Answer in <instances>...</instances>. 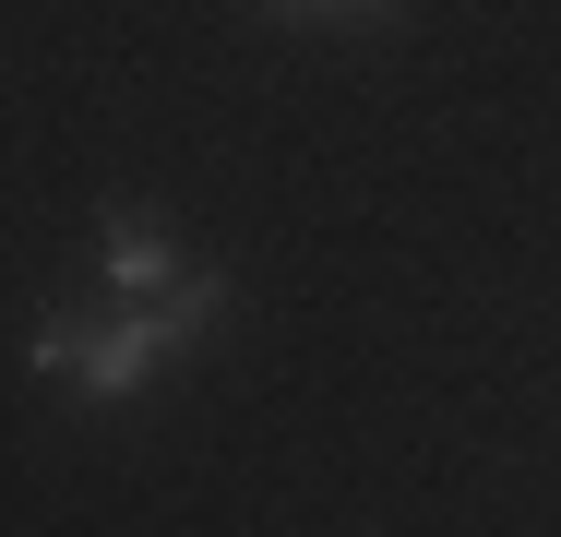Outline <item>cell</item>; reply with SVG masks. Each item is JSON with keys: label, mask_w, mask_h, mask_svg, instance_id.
<instances>
[{"label": "cell", "mask_w": 561, "mask_h": 537, "mask_svg": "<svg viewBox=\"0 0 561 537\" xmlns=\"http://www.w3.org/2000/svg\"><path fill=\"white\" fill-rule=\"evenodd\" d=\"M96 251H108V275L131 299H168V287H180V239H168V215H144V204H108Z\"/></svg>", "instance_id": "obj_2"}, {"label": "cell", "mask_w": 561, "mask_h": 537, "mask_svg": "<svg viewBox=\"0 0 561 537\" xmlns=\"http://www.w3.org/2000/svg\"><path fill=\"white\" fill-rule=\"evenodd\" d=\"M227 322V275H192V287H168V299H144L131 322L108 334H84V358H72V382H84V407H119V395H144L168 358H192L204 334Z\"/></svg>", "instance_id": "obj_1"}, {"label": "cell", "mask_w": 561, "mask_h": 537, "mask_svg": "<svg viewBox=\"0 0 561 537\" xmlns=\"http://www.w3.org/2000/svg\"><path fill=\"white\" fill-rule=\"evenodd\" d=\"M84 358V322L72 311H36V334H24V370H72Z\"/></svg>", "instance_id": "obj_3"}, {"label": "cell", "mask_w": 561, "mask_h": 537, "mask_svg": "<svg viewBox=\"0 0 561 537\" xmlns=\"http://www.w3.org/2000/svg\"><path fill=\"white\" fill-rule=\"evenodd\" d=\"M263 12H287V24H382L394 0H263Z\"/></svg>", "instance_id": "obj_4"}]
</instances>
